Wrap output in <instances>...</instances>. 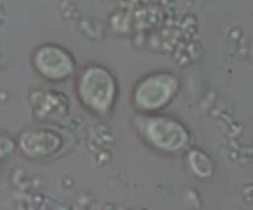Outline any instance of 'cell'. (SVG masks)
Instances as JSON below:
<instances>
[{"label": "cell", "mask_w": 253, "mask_h": 210, "mask_svg": "<svg viewBox=\"0 0 253 210\" xmlns=\"http://www.w3.org/2000/svg\"><path fill=\"white\" fill-rule=\"evenodd\" d=\"M15 147H16V142L9 135L0 132V161L9 157L14 152Z\"/></svg>", "instance_id": "ba28073f"}, {"label": "cell", "mask_w": 253, "mask_h": 210, "mask_svg": "<svg viewBox=\"0 0 253 210\" xmlns=\"http://www.w3.org/2000/svg\"><path fill=\"white\" fill-rule=\"evenodd\" d=\"M138 137L147 147L163 155H177L189 146L190 132L178 119L156 113H140L136 120Z\"/></svg>", "instance_id": "7a4b0ae2"}, {"label": "cell", "mask_w": 253, "mask_h": 210, "mask_svg": "<svg viewBox=\"0 0 253 210\" xmlns=\"http://www.w3.org/2000/svg\"><path fill=\"white\" fill-rule=\"evenodd\" d=\"M188 165L199 178H210L214 173V163L207 153L200 150H192L188 153Z\"/></svg>", "instance_id": "52a82bcc"}, {"label": "cell", "mask_w": 253, "mask_h": 210, "mask_svg": "<svg viewBox=\"0 0 253 210\" xmlns=\"http://www.w3.org/2000/svg\"><path fill=\"white\" fill-rule=\"evenodd\" d=\"M68 106V99L58 91H39L32 100V109L39 119L63 118Z\"/></svg>", "instance_id": "8992f818"}, {"label": "cell", "mask_w": 253, "mask_h": 210, "mask_svg": "<svg viewBox=\"0 0 253 210\" xmlns=\"http://www.w3.org/2000/svg\"><path fill=\"white\" fill-rule=\"evenodd\" d=\"M31 66L35 73L47 82H63L77 72L74 57L58 44H42L31 54Z\"/></svg>", "instance_id": "277c9868"}, {"label": "cell", "mask_w": 253, "mask_h": 210, "mask_svg": "<svg viewBox=\"0 0 253 210\" xmlns=\"http://www.w3.org/2000/svg\"><path fill=\"white\" fill-rule=\"evenodd\" d=\"M179 90V79L172 72H152L138 79L131 90V104L140 113H156L167 106Z\"/></svg>", "instance_id": "3957f363"}, {"label": "cell", "mask_w": 253, "mask_h": 210, "mask_svg": "<svg viewBox=\"0 0 253 210\" xmlns=\"http://www.w3.org/2000/svg\"><path fill=\"white\" fill-rule=\"evenodd\" d=\"M20 152L31 160H42L56 155L63 146L61 135L47 127H30L16 141Z\"/></svg>", "instance_id": "5b68a950"}, {"label": "cell", "mask_w": 253, "mask_h": 210, "mask_svg": "<svg viewBox=\"0 0 253 210\" xmlns=\"http://www.w3.org/2000/svg\"><path fill=\"white\" fill-rule=\"evenodd\" d=\"M74 91L79 104L96 116H104L118 99V82L106 67L85 64L76 72Z\"/></svg>", "instance_id": "6da1fadb"}]
</instances>
